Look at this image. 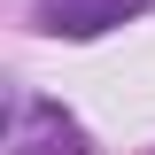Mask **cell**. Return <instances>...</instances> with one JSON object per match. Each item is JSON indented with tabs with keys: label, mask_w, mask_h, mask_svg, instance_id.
Here are the masks:
<instances>
[{
	"label": "cell",
	"mask_w": 155,
	"mask_h": 155,
	"mask_svg": "<svg viewBox=\"0 0 155 155\" xmlns=\"http://www.w3.org/2000/svg\"><path fill=\"white\" fill-rule=\"evenodd\" d=\"M132 8H147V0H39V31H54V39H93L109 31V23H124Z\"/></svg>",
	"instance_id": "cell-1"
},
{
	"label": "cell",
	"mask_w": 155,
	"mask_h": 155,
	"mask_svg": "<svg viewBox=\"0 0 155 155\" xmlns=\"http://www.w3.org/2000/svg\"><path fill=\"white\" fill-rule=\"evenodd\" d=\"M16 155H85V132H78L54 101H31L23 124H16Z\"/></svg>",
	"instance_id": "cell-2"
}]
</instances>
